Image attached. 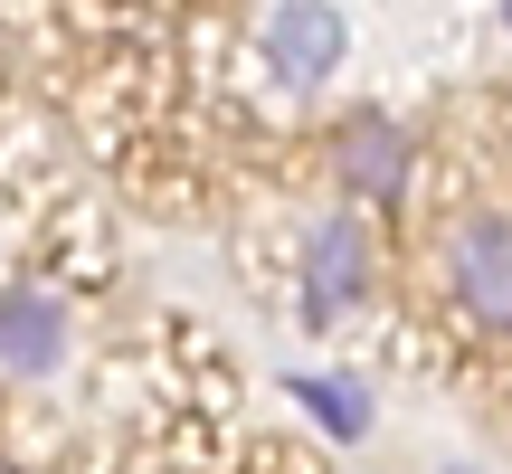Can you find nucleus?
<instances>
[{
  "mask_svg": "<svg viewBox=\"0 0 512 474\" xmlns=\"http://www.w3.org/2000/svg\"><path fill=\"white\" fill-rule=\"evenodd\" d=\"M370 294H380V237H370V209L342 200L294 247V313H304V332H342L370 313Z\"/></svg>",
  "mask_w": 512,
  "mask_h": 474,
  "instance_id": "1",
  "label": "nucleus"
},
{
  "mask_svg": "<svg viewBox=\"0 0 512 474\" xmlns=\"http://www.w3.org/2000/svg\"><path fill=\"white\" fill-rule=\"evenodd\" d=\"M437 294L475 342H512V209H456L437 237Z\"/></svg>",
  "mask_w": 512,
  "mask_h": 474,
  "instance_id": "2",
  "label": "nucleus"
},
{
  "mask_svg": "<svg viewBox=\"0 0 512 474\" xmlns=\"http://www.w3.org/2000/svg\"><path fill=\"white\" fill-rule=\"evenodd\" d=\"M332 190H342L351 209H408V181H418V133L399 124L389 105H351L332 114Z\"/></svg>",
  "mask_w": 512,
  "mask_h": 474,
  "instance_id": "3",
  "label": "nucleus"
},
{
  "mask_svg": "<svg viewBox=\"0 0 512 474\" xmlns=\"http://www.w3.org/2000/svg\"><path fill=\"white\" fill-rule=\"evenodd\" d=\"M256 57H266L275 86L313 95V86H332V76H342L351 19L332 10V0H266V19H256Z\"/></svg>",
  "mask_w": 512,
  "mask_h": 474,
  "instance_id": "4",
  "label": "nucleus"
},
{
  "mask_svg": "<svg viewBox=\"0 0 512 474\" xmlns=\"http://www.w3.org/2000/svg\"><path fill=\"white\" fill-rule=\"evenodd\" d=\"M76 351V313L48 285H0V370L10 380H48Z\"/></svg>",
  "mask_w": 512,
  "mask_h": 474,
  "instance_id": "5",
  "label": "nucleus"
},
{
  "mask_svg": "<svg viewBox=\"0 0 512 474\" xmlns=\"http://www.w3.org/2000/svg\"><path fill=\"white\" fill-rule=\"evenodd\" d=\"M294 399H304L332 437H370V389L361 380H294Z\"/></svg>",
  "mask_w": 512,
  "mask_h": 474,
  "instance_id": "6",
  "label": "nucleus"
},
{
  "mask_svg": "<svg viewBox=\"0 0 512 474\" xmlns=\"http://www.w3.org/2000/svg\"><path fill=\"white\" fill-rule=\"evenodd\" d=\"M0 474H29V465H19V456H0Z\"/></svg>",
  "mask_w": 512,
  "mask_h": 474,
  "instance_id": "7",
  "label": "nucleus"
},
{
  "mask_svg": "<svg viewBox=\"0 0 512 474\" xmlns=\"http://www.w3.org/2000/svg\"><path fill=\"white\" fill-rule=\"evenodd\" d=\"M437 474H484V465H437Z\"/></svg>",
  "mask_w": 512,
  "mask_h": 474,
  "instance_id": "8",
  "label": "nucleus"
},
{
  "mask_svg": "<svg viewBox=\"0 0 512 474\" xmlns=\"http://www.w3.org/2000/svg\"><path fill=\"white\" fill-rule=\"evenodd\" d=\"M503 29H512V0H503Z\"/></svg>",
  "mask_w": 512,
  "mask_h": 474,
  "instance_id": "9",
  "label": "nucleus"
}]
</instances>
